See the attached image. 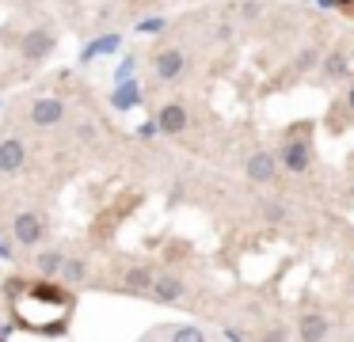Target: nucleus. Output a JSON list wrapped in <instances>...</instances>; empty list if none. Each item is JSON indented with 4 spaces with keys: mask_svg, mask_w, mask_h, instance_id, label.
Returning <instances> with one entry per match:
<instances>
[{
    "mask_svg": "<svg viewBox=\"0 0 354 342\" xmlns=\"http://www.w3.org/2000/svg\"><path fill=\"white\" fill-rule=\"evenodd\" d=\"M351 198H354V182H351Z\"/></svg>",
    "mask_w": 354,
    "mask_h": 342,
    "instance_id": "17",
    "label": "nucleus"
},
{
    "mask_svg": "<svg viewBox=\"0 0 354 342\" xmlns=\"http://www.w3.org/2000/svg\"><path fill=\"white\" fill-rule=\"evenodd\" d=\"M24 53L31 61L50 57V53H54V35H50V30H31V35L24 38Z\"/></svg>",
    "mask_w": 354,
    "mask_h": 342,
    "instance_id": "11",
    "label": "nucleus"
},
{
    "mask_svg": "<svg viewBox=\"0 0 354 342\" xmlns=\"http://www.w3.org/2000/svg\"><path fill=\"white\" fill-rule=\"evenodd\" d=\"M320 73L328 76V80H343L346 76V53H328V57H324V65H320Z\"/></svg>",
    "mask_w": 354,
    "mask_h": 342,
    "instance_id": "12",
    "label": "nucleus"
},
{
    "mask_svg": "<svg viewBox=\"0 0 354 342\" xmlns=\"http://www.w3.org/2000/svg\"><path fill=\"white\" fill-rule=\"evenodd\" d=\"M73 296L62 293L50 281H35L12 293V316L27 327V331H62L69 323Z\"/></svg>",
    "mask_w": 354,
    "mask_h": 342,
    "instance_id": "1",
    "label": "nucleus"
},
{
    "mask_svg": "<svg viewBox=\"0 0 354 342\" xmlns=\"http://www.w3.org/2000/svg\"><path fill=\"white\" fill-rule=\"evenodd\" d=\"M62 263H65V258L57 255V251H42V255H39V270L42 274H57V270H62Z\"/></svg>",
    "mask_w": 354,
    "mask_h": 342,
    "instance_id": "14",
    "label": "nucleus"
},
{
    "mask_svg": "<svg viewBox=\"0 0 354 342\" xmlns=\"http://www.w3.org/2000/svg\"><path fill=\"white\" fill-rule=\"evenodd\" d=\"M346 103H351V111H354V84H351V91H346Z\"/></svg>",
    "mask_w": 354,
    "mask_h": 342,
    "instance_id": "16",
    "label": "nucleus"
},
{
    "mask_svg": "<svg viewBox=\"0 0 354 342\" xmlns=\"http://www.w3.org/2000/svg\"><path fill=\"white\" fill-rule=\"evenodd\" d=\"M278 167L286 171H308L313 167V141L308 137H286L282 149H278Z\"/></svg>",
    "mask_w": 354,
    "mask_h": 342,
    "instance_id": "2",
    "label": "nucleus"
},
{
    "mask_svg": "<svg viewBox=\"0 0 354 342\" xmlns=\"http://www.w3.org/2000/svg\"><path fill=\"white\" fill-rule=\"evenodd\" d=\"M156 122H160V129L168 137L183 133V129H187V106L183 103H164L160 106V118H156Z\"/></svg>",
    "mask_w": 354,
    "mask_h": 342,
    "instance_id": "9",
    "label": "nucleus"
},
{
    "mask_svg": "<svg viewBox=\"0 0 354 342\" xmlns=\"http://www.w3.org/2000/svg\"><path fill=\"white\" fill-rule=\"evenodd\" d=\"M328 331H331V323H328V316H324V312H305V316L297 319V334H301L305 342L328 339Z\"/></svg>",
    "mask_w": 354,
    "mask_h": 342,
    "instance_id": "6",
    "label": "nucleus"
},
{
    "mask_svg": "<svg viewBox=\"0 0 354 342\" xmlns=\"http://www.w3.org/2000/svg\"><path fill=\"white\" fill-rule=\"evenodd\" d=\"M65 118V103L62 99H35L31 106V122L35 126H57Z\"/></svg>",
    "mask_w": 354,
    "mask_h": 342,
    "instance_id": "7",
    "label": "nucleus"
},
{
    "mask_svg": "<svg viewBox=\"0 0 354 342\" xmlns=\"http://www.w3.org/2000/svg\"><path fill=\"white\" fill-rule=\"evenodd\" d=\"M12 232H16V240L24 243V247H35V243L42 240V232H46V228H42L39 213H19V217L12 220Z\"/></svg>",
    "mask_w": 354,
    "mask_h": 342,
    "instance_id": "5",
    "label": "nucleus"
},
{
    "mask_svg": "<svg viewBox=\"0 0 354 342\" xmlns=\"http://www.w3.org/2000/svg\"><path fill=\"white\" fill-rule=\"evenodd\" d=\"M244 171H248V179H252V182H274L278 179V156H274V152H267V149H255L252 156H248Z\"/></svg>",
    "mask_w": 354,
    "mask_h": 342,
    "instance_id": "3",
    "label": "nucleus"
},
{
    "mask_svg": "<svg viewBox=\"0 0 354 342\" xmlns=\"http://www.w3.org/2000/svg\"><path fill=\"white\" fill-rule=\"evenodd\" d=\"M57 274H62L65 281H80V278H84V263H77V258H65Z\"/></svg>",
    "mask_w": 354,
    "mask_h": 342,
    "instance_id": "15",
    "label": "nucleus"
},
{
    "mask_svg": "<svg viewBox=\"0 0 354 342\" xmlns=\"http://www.w3.org/2000/svg\"><path fill=\"white\" fill-rule=\"evenodd\" d=\"M27 160V149L24 141H16V137H8V141H0V171H19Z\"/></svg>",
    "mask_w": 354,
    "mask_h": 342,
    "instance_id": "10",
    "label": "nucleus"
},
{
    "mask_svg": "<svg viewBox=\"0 0 354 342\" xmlns=\"http://www.w3.org/2000/svg\"><path fill=\"white\" fill-rule=\"evenodd\" d=\"M149 293H153L160 304H176V301H183V281H179L176 274H160V278H153Z\"/></svg>",
    "mask_w": 354,
    "mask_h": 342,
    "instance_id": "8",
    "label": "nucleus"
},
{
    "mask_svg": "<svg viewBox=\"0 0 354 342\" xmlns=\"http://www.w3.org/2000/svg\"><path fill=\"white\" fill-rule=\"evenodd\" d=\"M126 285H130L133 293H149V285H153V274H149V270H130V274H126Z\"/></svg>",
    "mask_w": 354,
    "mask_h": 342,
    "instance_id": "13",
    "label": "nucleus"
},
{
    "mask_svg": "<svg viewBox=\"0 0 354 342\" xmlns=\"http://www.w3.org/2000/svg\"><path fill=\"white\" fill-rule=\"evenodd\" d=\"M153 68H156V76H160V80H179V76H183V68H187L183 50H179V46H164V50L153 57Z\"/></svg>",
    "mask_w": 354,
    "mask_h": 342,
    "instance_id": "4",
    "label": "nucleus"
}]
</instances>
